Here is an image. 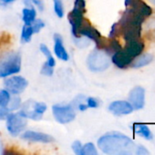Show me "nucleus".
I'll use <instances>...</instances> for the list:
<instances>
[{"instance_id":"nucleus-1","label":"nucleus","mask_w":155,"mask_h":155,"mask_svg":"<svg viewBox=\"0 0 155 155\" xmlns=\"http://www.w3.org/2000/svg\"><path fill=\"white\" fill-rule=\"evenodd\" d=\"M100 150L111 155H132L136 152V145L128 136L121 133H109L98 140Z\"/></svg>"},{"instance_id":"nucleus-2","label":"nucleus","mask_w":155,"mask_h":155,"mask_svg":"<svg viewBox=\"0 0 155 155\" xmlns=\"http://www.w3.org/2000/svg\"><path fill=\"white\" fill-rule=\"evenodd\" d=\"M21 70V55L10 51L0 56V78H5L19 73Z\"/></svg>"},{"instance_id":"nucleus-3","label":"nucleus","mask_w":155,"mask_h":155,"mask_svg":"<svg viewBox=\"0 0 155 155\" xmlns=\"http://www.w3.org/2000/svg\"><path fill=\"white\" fill-rule=\"evenodd\" d=\"M111 58L108 54L97 49L92 51L87 58V65L92 72H102L107 70L111 65Z\"/></svg>"},{"instance_id":"nucleus-4","label":"nucleus","mask_w":155,"mask_h":155,"mask_svg":"<svg viewBox=\"0 0 155 155\" xmlns=\"http://www.w3.org/2000/svg\"><path fill=\"white\" fill-rule=\"evenodd\" d=\"M52 113H53V115H54L56 121L62 124H66L72 122L76 117L75 107L72 104L53 105Z\"/></svg>"},{"instance_id":"nucleus-5","label":"nucleus","mask_w":155,"mask_h":155,"mask_svg":"<svg viewBox=\"0 0 155 155\" xmlns=\"http://www.w3.org/2000/svg\"><path fill=\"white\" fill-rule=\"evenodd\" d=\"M6 129L12 136L19 135L26 126V118L22 116L19 113L9 114L6 117Z\"/></svg>"},{"instance_id":"nucleus-6","label":"nucleus","mask_w":155,"mask_h":155,"mask_svg":"<svg viewBox=\"0 0 155 155\" xmlns=\"http://www.w3.org/2000/svg\"><path fill=\"white\" fill-rule=\"evenodd\" d=\"M6 79L4 82L5 89L12 94H19L23 93L27 87V81L19 75H14L11 77H5Z\"/></svg>"},{"instance_id":"nucleus-7","label":"nucleus","mask_w":155,"mask_h":155,"mask_svg":"<svg viewBox=\"0 0 155 155\" xmlns=\"http://www.w3.org/2000/svg\"><path fill=\"white\" fill-rule=\"evenodd\" d=\"M79 35H83L88 39L93 40L96 44L97 49H100L103 46V41H102V37L96 28L91 26L90 24L87 20H84L82 25L79 29Z\"/></svg>"},{"instance_id":"nucleus-8","label":"nucleus","mask_w":155,"mask_h":155,"mask_svg":"<svg viewBox=\"0 0 155 155\" xmlns=\"http://www.w3.org/2000/svg\"><path fill=\"white\" fill-rule=\"evenodd\" d=\"M84 12L78 7H73L71 12L69 14V21L71 25V32L75 38L79 37V29L84 22Z\"/></svg>"},{"instance_id":"nucleus-9","label":"nucleus","mask_w":155,"mask_h":155,"mask_svg":"<svg viewBox=\"0 0 155 155\" xmlns=\"http://www.w3.org/2000/svg\"><path fill=\"white\" fill-rule=\"evenodd\" d=\"M130 104L132 105L133 109L140 110L143 109L145 103V90L141 86L134 87L129 94Z\"/></svg>"},{"instance_id":"nucleus-10","label":"nucleus","mask_w":155,"mask_h":155,"mask_svg":"<svg viewBox=\"0 0 155 155\" xmlns=\"http://www.w3.org/2000/svg\"><path fill=\"white\" fill-rule=\"evenodd\" d=\"M109 111L115 115L130 114L133 111L132 105L127 101H114L109 105Z\"/></svg>"},{"instance_id":"nucleus-11","label":"nucleus","mask_w":155,"mask_h":155,"mask_svg":"<svg viewBox=\"0 0 155 155\" xmlns=\"http://www.w3.org/2000/svg\"><path fill=\"white\" fill-rule=\"evenodd\" d=\"M21 138L26 141L34 142V143H49L54 142V138L47 134L35 132V131H26L22 135Z\"/></svg>"},{"instance_id":"nucleus-12","label":"nucleus","mask_w":155,"mask_h":155,"mask_svg":"<svg viewBox=\"0 0 155 155\" xmlns=\"http://www.w3.org/2000/svg\"><path fill=\"white\" fill-rule=\"evenodd\" d=\"M34 102L35 101H33V100H28V101L25 102L24 104H22L19 114L22 116H24L25 118H26V119H31V120H34V121H39V120L42 119L43 116L37 114L35 112Z\"/></svg>"},{"instance_id":"nucleus-13","label":"nucleus","mask_w":155,"mask_h":155,"mask_svg":"<svg viewBox=\"0 0 155 155\" xmlns=\"http://www.w3.org/2000/svg\"><path fill=\"white\" fill-rule=\"evenodd\" d=\"M54 53L56 56L62 61H68L69 59V54L64 47L62 37L58 34L54 35Z\"/></svg>"},{"instance_id":"nucleus-14","label":"nucleus","mask_w":155,"mask_h":155,"mask_svg":"<svg viewBox=\"0 0 155 155\" xmlns=\"http://www.w3.org/2000/svg\"><path fill=\"white\" fill-rule=\"evenodd\" d=\"M133 129H134V133L138 134L139 136L143 137L146 140L153 139V134L147 125L143 124H135L133 125Z\"/></svg>"},{"instance_id":"nucleus-15","label":"nucleus","mask_w":155,"mask_h":155,"mask_svg":"<svg viewBox=\"0 0 155 155\" xmlns=\"http://www.w3.org/2000/svg\"><path fill=\"white\" fill-rule=\"evenodd\" d=\"M37 16V11L34 7H25L22 10V18L25 25H32Z\"/></svg>"},{"instance_id":"nucleus-16","label":"nucleus","mask_w":155,"mask_h":155,"mask_svg":"<svg viewBox=\"0 0 155 155\" xmlns=\"http://www.w3.org/2000/svg\"><path fill=\"white\" fill-rule=\"evenodd\" d=\"M153 55L149 54H142L141 56H139L134 63L132 64V67L134 68H140L143 66H145L147 64H149L152 61H153Z\"/></svg>"},{"instance_id":"nucleus-17","label":"nucleus","mask_w":155,"mask_h":155,"mask_svg":"<svg viewBox=\"0 0 155 155\" xmlns=\"http://www.w3.org/2000/svg\"><path fill=\"white\" fill-rule=\"evenodd\" d=\"M34 34L33 28L31 25H25L22 28L21 32V42L23 43H28L31 40V37Z\"/></svg>"},{"instance_id":"nucleus-18","label":"nucleus","mask_w":155,"mask_h":155,"mask_svg":"<svg viewBox=\"0 0 155 155\" xmlns=\"http://www.w3.org/2000/svg\"><path fill=\"white\" fill-rule=\"evenodd\" d=\"M39 49H40L41 53L47 57V63H48L50 66L54 67V66L56 65V61H55V58L52 56V54H51L49 48H48L46 45L41 44L40 46H39Z\"/></svg>"},{"instance_id":"nucleus-19","label":"nucleus","mask_w":155,"mask_h":155,"mask_svg":"<svg viewBox=\"0 0 155 155\" xmlns=\"http://www.w3.org/2000/svg\"><path fill=\"white\" fill-rule=\"evenodd\" d=\"M21 104H21L20 97L16 96V94H15L14 97L10 98V101H9V103L7 104V108L10 110V112L11 111H16V110H17V109H19L21 107Z\"/></svg>"},{"instance_id":"nucleus-20","label":"nucleus","mask_w":155,"mask_h":155,"mask_svg":"<svg viewBox=\"0 0 155 155\" xmlns=\"http://www.w3.org/2000/svg\"><path fill=\"white\" fill-rule=\"evenodd\" d=\"M98 152L96 150L95 145L92 143H88L84 146H82L81 155H97Z\"/></svg>"},{"instance_id":"nucleus-21","label":"nucleus","mask_w":155,"mask_h":155,"mask_svg":"<svg viewBox=\"0 0 155 155\" xmlns=\"http://www.w3.org/2000/svg\"><path fill=\"white\" fill-rule=\"evenodd\" d=\"M10 98V93L7 90H0V106L7 107Z\"/></svg>"},{"instance_id":"nucleus-22","label":"nucleus","mask_w":155,"mask_h":155,"mask_svg":"<svg viewBox=\"0 0 155 155\" xmlns=\"http://www.w3.org/2000/svg\"><path fill=\"white\" fill-rule=\"evenodd\" d=\"M54 3V11L58 17L61 18L64 15V7L62 4V0H53Z\"/></svg>"},{"instance_id":"nucleus-23","label":"nucleus","mask_w":155,"mask_h":155,"mask_svg":"<svg viewBox=\"0 0 155 155\" xmlns=\"http://www.w3.org/2000/svg\"><path fill=\"white\" fill-rule=\"evenodd\" d=\"M31 25H32V28H33V31L35 34V33H39L40 30L45 27V23L41 19H35V21L32 23Z\"/></svg>"},{"instance_id":"nucleus-24","label":"nucleus","mask_w":155,"mask_h":155,"mask_svg":"<svg viewBox=\"0 0 155 155\" xmlns=\"http://www.w3.org/2000/svg\"><path fill=\"white\" fill-rule=\"evenodd\" d=\"M53 72H54L53 67L50 66V65L46 62V63L43 64L42 68H41V74H42L43 75H46V76H51V75L53 74Z\"/></svg>"},{"instance_id":"nucleus-25","label":"nucleus","mask_w":155,"mask_h":155,"mask_svg":"<svg viewBox=\"0 0 155 155\" xmlns=\"http://www.w3.org/2000/svg\"><path fill=\"white\" fill-rule=\"evenodd\" d=\"M72 150L74 153L77 155H81V151H82V144L79 141H75L72 143Z\"/></svg>"},{"instance_id":"nucleus-26","label":"nucleus","mask_w":155,"mask_h":155,"mask_svg":"<svg viewBox=\"0 0 155 155\" xmlns=\"http://www.w3.org/2000/svg\"><path fill=\"white\" fill-rule=\"evenodd\" d=\"M87 106L89 108H97L99 106V101L93 97H89L87 99Z\"/></svg>"},{"instance_id":"nucleus-27","label":"nucleus","mask_w":155,"mask_h":155,"mask_svg":"<svg viewBox=\"0 0 155 155\" xmlns=\"http://www.w3.org/2000/svg\"><path fill=\"white\" fill-rule=\"evenodd\" d=\"M9 114H10V110L7 107L0 106V120H5Z\"/></svg>"},{"instance_id":"nucleus-28","label":"nucleus","mask_w":155,"mask_h":155,"mask_svg":"<svg viewBox=\"0 0 155 155\" xmlns=\"http://www.w3.org/2000/svg\"><path fill=\"white\" fill-rule=\"evenodd\" d=\"M74 6L79 8L80 10H82L84 13L86 11V4H85V0H75L74 2Z\"/></svg>"},{"instance_id":"nucleus-29","label":"nucleus","mask_w":155,"mask_h":155,"mask_svg":"<svg viewBox=\"0 0 155 155\" xmlns=\"http://www.w3.org/2000/svg\"><path fill=\"white\" fill-rule=\"evenodd\" d=\"M135 153L138 155H149L150 154V153L146 150V148L145 147H143V146H138L137 148H136V152H135Z\"/></svg>"},{"instance_id":"nucleus-30","label":"nucleus","mask_w":155,"mask_h":155,"mask_svg":"<svg viewBox=\"0 0 155 155\" xmlns=\"http://www.w3.org/2000/svg\"><path fill=\"white\" fill-rule=\"evenodd\" d=\"M32 2L37 6V8H38L40 11H42V10L44 9V5H43L42 0H32Z\"/></svg>"},{"instance_id":"nucleus-31","label":"nucleus","mask_w":155,"mask_h":155,"mask_svg":"<svg viewBox=\"0 0 155 155\" xmlns=\"http://www.w3.org/2000/svg\"><path fill=\"white\" fill-rule=\"evenodd\" d=\"M77 105H78V110H79V111H80V112H85V111L88 109V106H87V104H83L82 102L79 103Z\"/></svg>"},{"instance_id":"nucleus-32","label":"nucleus","mask_w":155,"mask_h":155,"mask_svg":"<svg viewBox=\"0 0 155 155\" xmlns=\"http://www.w3.org/2000/svg\"><path fill=\"white\" fill-rule=\"evenodd\" d=\"M16 0H0V2L4 5H7V4H11L13 2H15Z\"/></svg>"},{"instance_id":"nucleus-33","label":"nucleus","mask_w":155,"mask_h":155,"mask_svg":"<svg viewBox=\"0 0 155 155\" xmlns=\"http://www.w3.org/2000/svg\"><path fill=\"white\" fill-rule=\"evenodd\" d=\"M152 1H153V3L155 4V0H152Z\"/></svg>"},{"instance_id":"nucleus-34","label":"nucleus","mask_w":155,"mask_h":155,"mask_svg":"<svg viewBox=\"0 0 155 155\" xmlns=\"http://www.w3.org/2000/svg\"><path fill=\"white\" fill-rule=\"evenodd\" d=\"M26 1H32V0H26Z\"/></svg>"}]
</instances>
